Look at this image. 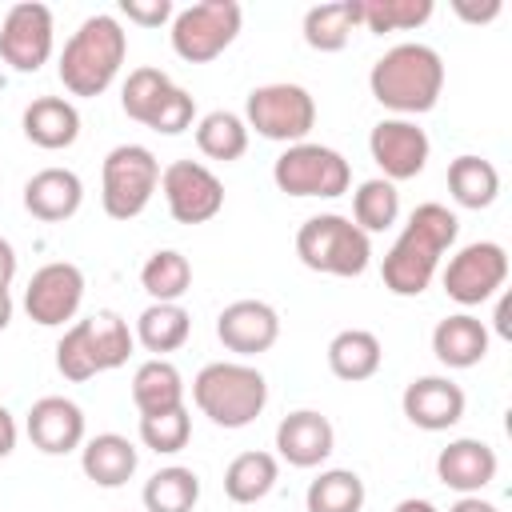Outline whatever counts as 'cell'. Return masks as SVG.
<instances>
[{
	"label": "cell",
	"instance_id": "1",
	"mask_svg": "<svg viewBox=\"0 0 512 512\" xmlns=\"http://www.w3.org/2000/svg\"><path fill=\"white\" fill-rule=\"evenodd\" d=\"M456 232H460L456 212H448L436 200L420 204L408 216L396 244L384 252V264H380L384 288L392 296H420L432 284V276L440 268V256L456 244Z\"/></svg>",
	"mask_w": 512,
	"mask_h": 512
},
{
	"label": "cell",
	"instance_id": "2",
	"mask_svg": "<svg viewBox=\"0 0 512 512\" xmlns=\"http://www.w3.org/2000/svg\"><path fill=\"white\" fill-rule=\"evenodd\" d=\"M368 88H372L376 104L400 112L404 120L432 112L444 92V60L428 44H412V40L396 44L372 64Z\"/></svg>",
	"mask_w": 512,
	"mask_h": 512
},
{
	"label": "cell",
	"instance_id": "3",
	"mask_svg": "<svg viewBox=\"0 0 512 512\" xmlns=\"http://www.w3.org/2000/svg\"><path fill=\"white\" fill-rule=\"evenodd\" d=\"M124 56H128V32L120 28L116 16L96 12L68 36L56 72L72 96H100L116 80Z\"/></svg>",
	"mask_w": 512,
	"mask_h": 512
},
{
	"label": "cell",
	"instance_id": "4",
	"mask_svg": "<svg viewBox=\"0 0 512 512\" xmlns=\"http://www.w3.org/2000/svg\"><path fill=\"white\" fill-rule=\"evenodd\" d=\"M192 400L216 428H248L268 404V380L252 364L216 360L196 372Z\"/></svg>",
	"mask_w": 512,
	"mask_h": 512
},
{
	"label": "cell",
	"instance_id": "5",
	"mask_svg": "<svg viewBox=\"0 0 512 512\" xmlns=\"http://www.w3.org/2000/svg\"><path fill=\"white\" fill-rule=\"evenodd\" d=\"M296 256L304 268L324 272V276H360L372 260V244H368V232L352 224V216L320 212L300 224Z\"/></svg>",
	"mask_w": 512,
	"mask_h": 512
},
{
	"label": "cell",
	"instance_id": "6",
	"mask_svg": "<svg viewBox=\"0 0 512 512\" xmlns=\"http://www.w3.org/2000/svg\"><path fill=\"white\" fill-rule=\"evenodd\" d=\"M160 188V160L144 144H116L100 168V204L112 220H136Z\"/></svg>",
	"mask_w": 512,
	"mask_h": 512
},
{
	"label": "cell",
	"instance_id": "7",
	"mask_svg": "<svg viewBox=\"0 0 512 512\" xmlns=\"http://www.w3.org/2000/svg\"><path fill=\"white\" fill-rule=\"evenodd\" d=\"M244 124L256 128V136L276 144H300L316 128V100L308 88L276 80L260 84L244 100Z\"/></svg>",
	"mask_w": 512,
	"mask_h": 512
},
{
	"label": "cell",
	"instance_id": "8",
	"mask_svg": "<svg viewBox=\"0 0 512 512\" xmlns=\"http://www.w3.org/2000/svg\"><path fill=\"white\" fill-rule=\"evenodd\" d=\"M244 24V8L236 0H200L188 4L172 16V52L188 64H208L216 60Z\"/></svg>",
	"mask_w": 512,
	"mask_h": 512
},
{
	"label": "cell",
	"instance_id": "9",
	"mask_svg": "<svg viewBox=\"0 0 512 512\" xmlns=\"http://www.w3.org/2000/svg\"><path fill=\"white\" fill-rule=\"evenodd\" d=\"M272 180H276V188L284 196H324V200H332V196L348 192L352 168L336 148L300 140V144H288L276 156Z\"/></svg>",
	"mask_w": 512,
	"mask_h": 512
},
{
	"label": "cell",
	"instance_id": "10",
	"mask_svg": "<svg viewBox=\"0 0 512 512\" xmlns=\"http://www.w3.org/2000/svg\"><path fill=\"white\" fill-rule=\"evenodd\" d=\"M160 192L176 224H204L224 208V184L200 160H172L160 172Z\"/></svg>",
	"mask_w": 512,
	"mask_h": 512
},
{
	"label": "cell",
	"instance_id": "11",
	"mask_svg": "<svg viewBox=\"0 0 512 512\" xmlns=\"http://www.w3.org/2000/svg\"><path fill=\"white\" fill-rule=\"evenodd\" d=\"M444 292L472 308V304H484L488 296H496L508 280V252L496 244V240H476V244H464L448 268H444Z\"/></svg>",
	"mask_w": 512,
	"mask_h": 512
},
{
	"label": "cell",
	"instance_id": "12",
	"mask_svg": "<svg viewBox=\"0 0 512 512\" xmlns=\"http://www.w3.org/2000/svg\"><path fill=\"white\" fill-rule=\"evenodd\" d=\"M80 300H84V272L68 260H52L36 268L24 288V312L40 328H60L64 320H72L80 312Z\"/></svg>",
	"mask_w": 512,
	"mask_h": 512
},
{
	"label": "cell",
	"instance_id": "13",
	"mask_svg": "<svg viewBox=\"0 0 512 512\" xmlns=\"http://www.w3.org/2000/svg\"><path fill=\"white\" fill-rule=\"evenodd\" d=\"M52 8L24 0L12 4L4 24H0V56L4 64H12L16 72H40V64H48L52 56Z\"/></svg>",
	"mask_w": 512,
	"mask_h": 512
},
{
	"label": "cell",
	"instance_id": "14",
	"mask_svg": "<svg viewBox=\"0 0 512 512\" xmlns=\"http://www.w3.org/2000/svg\"><path fill=\"white\" fill-rule=\"evenodd\" d=\"M368 152H372V160L380 164L384 180L396 184V180H412V176L424 172L432 144H428V136H424V128H420L416 120L388 116V120H380V124L368 132Z\"/></svg>",
	"mask_w": 512,
	"mask_h": 512
},
{
	"label": "cell",
	"instance_id": "15",
	"mask_svg": "<svg viewBox=\"0 0 512 512\" xmlns=\"http://www.w3.org/2000/svg\"><path fill=\"white\" fill-rule=\"evenodd\" d=\"M216 336L236 356H260L280 340V316L264 300H232L216 316Z\"/></svg>",
	"mask_w": 512,
	"mask_h": 512
},
{
	"label": "cell",
	"instance_id": "16",
	"mask_svg": "<svg viewBox=\"0 0 512 512\" xmlns=\"http://www.w3.org/2000/svg\"><path fill=\"white\" fill-rule=\"evenodd\" d=\"M332 448H336V428L316 408L288 412L276 424V452L292 468H316V464H324L332 456Z\"/></svg>",
	"mask_w": 512,
	"mask_h": 512
},
{
	"label": "cell",
	"instance_id": "17",
	"mask_svg": "<svg viewBox=\"0 0 512 512\" xmlns=\"http://www.w3.org/2000/svg\"><path fill=\"white\" fill-rule=\"evenodd\" d=\"M496 468H500L496 448L476 436H460L448 448H440V456H436L440 484L460 496H480V488H488L496 480Z\"/></svg>",
	"mask_w": 512,
	"mask_h": 512
},
{
	"label": "cell",
	"instance_id": "18",
	"mask_svg": "<svg viewBox=\"0 0 512 512\" xmlns=\"http://www.w3.org/2000/svg\"><path fill=\"white\" fill-rule=\"evenodd\" d=\"M28 440L44 456H64L84 444V412L68 396H40L28 408Z\"/></svg>",
	"mask_w": 512,
	"mask_h": 512
},
{
	"label": "cell",
	"instance_id": "19",
	"mask_svg": "<svg viewBox=\"0 0 512 512\" xmlns=\"http://www.w3.org/2000/svg\"><path fill=\"white\" fill-rule=\"evenodd\" d=\"M404 416L424 432H444L464 416V388L448 376H416L404 388Z\"/></svg>",
	"mask_w": 512,
	"mask_h": 512
},
{
	"label": "cell",
	"instance_id": "20",
	"mask_svg": "<svg viewBox=\"0 0 512 512\" xmlns=\"http://www.w3.org/2000/svg\"><path fill=\"white\" fill-rule=\"evenodd\" d=\"M80 204H84V184L72 168H40L24 184V208L44 224H60L76 216Z\"/></svg>",
	"mask_w": 512,
	"mask_h": 512
},
{
	"label": "cell",
	"instance_id": "21",
	"mask_svg": "<svg viewBox=\"0 0 512 512\" xmlns=\"http://www.w3.org/2000/svg\"><path fill=\"white\" fill-rule=\"evenodd\" d=\"M24 136L44 148V152H60V148H72L76 136H80V112L72 100L64 96H36L28 108H24Z\"/></svg>",
	"mask_w": 512,
	"mask_h": 512
},
{
	"label": "cell",
	"instance_id": "22",
	"mask_svg": "<svg viewBox=\"0 0 512 512\" xmlns=\"http://www.w3.org/2000/svg\"><path fill=\"white\" fill-rule=\"evenodd\" d=\"M136 464H140V456H136L132 440L120 436V432H100V436H92V440L80 444V468L100 488L128 484L132 472H136Z\"/></svg>",
	"mask_w": 512,
	"mask_h": 512
},
{
	"label": "cell",
	"instance_id": "23",
	"mask_svg": "<svg viewBox=\"0 0 512 512\" xmlns=\"http://www.w3.org/2000/svg\"><path fill=\"white\" fill-rule=\"evenodd\" d=\"M432 352L444 368H472L488 356V328L484 320L468 316V312H456V316H444L436 328H432Z\"/></svg>",
	"mask_w": 512,
	"mask_h": 512
},
{
	"label": "cell",
	"instance_id": "24",
	"mask_svg": "<svg viewBox=\"0 0 512 512\" xmlns=\"http://www.w3.org/2000/svg\"><path fill=\"white\" fill-rule=\"evenodd\" d=\"M132 404L140 416H160V412H172L184 404V376L172 360L164 356H152L136 368L132 376Z\"/></svg>",
	"mask_w": 512,
	"mask_h": 512
},
{
	"label": "cell",
	"instance_id": "25",
	"mask_svg": "<svg viewBox=\"0 0 512 512\" xmlns=\"http://www.w3.org/2000/svg\"><path fill=\"white\" fill-rule=\"evenodd\" d=\"M380 360H384V348H380L376 332H368V328H344L328 344V368H332V376H340L348 384L376 376Z\"/></svg>",
	"mask_w": 512,
	"mask_h": 512
},
{
	"label": "cell",
	"instance_id": "26",
	"mask_svg": "<svg viewBox=\"0 0 512 512\" xmlns=\"http://www.w3.org/2000/svg\"><path fill=\"white\" fill-rule=\"evenodd\" d=\"M280 480V460L272 452H240L224 468V496L232 504H256L264 500Z\"/></svg>",
	"mask_w": 512,
	"mask_h": 512
},
{
	"label": "cell",
	"instance_id": "27",
	"mask_svg": "<svg viewBox=\"0 0 512 512\" xmlns=\"http://www.w3.org/2000/svg\"><path fill=\"white\" fill-rule=\"evenodd\" d=\"M356 24H360V0L316 4L304 12V44L316 52H340Z\"/></svg>",
	"mask_w": 512,
	"mask_h": 512
},
{
	"label": "cell",
	"instance_id": "28",
	"mask_svg": "<svg viewBox=\"0 0 512 512\" xmlns=\"http://www.w3.org/2000/svg\"><path fill=\"white\" fill-rule=\"evenodd\" d=\"M448 192H452V200L460 204V208H488L492 200H496V192H500V172H496V164L492 160H484V156H456L452 164H448Z\"/></svg>",
	"mask_w": 512,
	"mask_h": 512
},
{
	"label": "cell",
	"instance_id": "29",
	"mask_svg": "<svg viewBox=\"0 0 512 512\" xmlns=\"http://www.w3.org/2000/svg\"><path fill=\"white\" fill-rule=\"evenodd\" d=\"M140 288L152 296V304H180V296L192 288V264L176 248H160L140 268Z\"/></svg>",
	"mask_w": 512,
	"mask_h": 512
},
{
	"label": "cell",
	"instance_id": "30",
	"mask_svg": "<svg viewBox=\"0 0 512 512\" xmlns=\"http://www.w3.org/2000/svg\"><path fill=\"white\" fill-rule=\"evenodd\" d=\"M200 500V476L184 464H168L144 484V512H192Z\"/></svg>",
	"mask_w": 512,
	"mask_h": 512
},
{
	"label": "cell",
	"instance_id": "31",
	"mask_svg": "<svg viewBox=\"0 0 512 512\" xmlns=\"http://www.w3.org/2000/svg\"><path fill=\"white\" fill-rule=\"evenodd\" d=\"M188 332H192L188 308H180V304H148V308L140 312L132 336H136L148 352L164 356V352H176V348L188 340Z\"/></svg>",
	"mask_w": 512,
	"mask_h": 512
},
{
	"label": "cell",
	"instance_id": "32",
	"mask_svg": "<svg viewBox=\"0 0 512 512\" xmlns=\"http://www.w3.org/2000/svg\"><path fill=\"white\" fill-rule=\"evenodd\" d=\"M196 148L208 156V160H240L248 152V124L244 116L228 112V108H216L208 116H200L196 124Z\"/></svg>",
	"mask_w": 512,
	"mask_h": 512
},
{
	"label": "cell",
	"instance_id": "33",
	"mask_svg": "<svg viewBox=\"0 0 512 512\" xmlns=\"http://www.w3.org/2000/svg\"><path fill=\"white\" fill-rule=\"evenodd\" d=\"M308 512H360L364 508V480L352 468L320 472L304 492Z\"/></svg>",
	"mask_w": 512,
	"mask_h": 512
},
{
	"label": "cell",
	"instance_id": "34",
	"mask_svg": "<svg viewBox=\"0 0 512 512\" xmlns=\"http://www.w3.org/2000/svg\"><path fill=\"white\" fill-rule=\"evenodd\" d=\"M84 328H88V344H92V356H96L100 372H112V368L128 364L136 336H132L128 320L120 312H96V316L84 320Z\"/></svg>",
	"mask_w": 512,
	"mask_h": 512
},
{
	"label": "cell",
	"instance_id": "35",
	"mask_svg": "<svg viewBox=\"0 0 512 512\" xmlns=\"http://www.w3.org/2000/svg\"><path fill=\"white\" fill-rule=\"evenodd\" d=\"M396 216H400V192L392 180L376 176L352 192V224L360 232H384L396 224Z\"/></svg>",
	"mask_w": 512,
	"mask_h": 512
},
{
	"label": "cell",
	"instance_id": "36",
	"mask_svg": "<svg viewBox=\"0 0 512 512\" xmlns=\"http://www.w3.org/2000/svg\"><path fill=\"white\" fill-rule=\"evenodd\" d=\"M172 88L176 84L168 80V72H160V68H132L128 80H124V88H120V108L132 120L152 124V116L160 112V104L168 100Z\"/></svg>",
	"mask_w": 512,
	"mask_h": 512
},
{
	"label": "cell",
	"instance_id": "37",
	"mask_svg": "<svg viewBox=\"0 0 512 512\" xmlns=\"http://www.w3.org/2000/svg\"><path fill=\"white\" fill-rule=\"evenodd\" d=\"M432 16V0H360V24L368 32H412Z\"/></svg>",
	"mask_w": 512,
	"mask_h": 512
},
{
	"label": "cell",
	"instance_id": "38",
	"mask_svg": "<svg viewBox=\"0 0 512 512\" xmlns=\"http://www.w3.org/2000/svg\"><path fill=\"white\" fill-rule=\"evenodd\" d=\"M140 440H144V448L164 452V456L188 448V440H192V416H188V408L180 404V408L160 412V416H140Z\"/></svg>",
	"mask_w": 512,
	"mask_h": 512
},
{
	"label": "cell",
	"instance_id": "39",
	"mask_svg": "<svg viewBox=\"0 0 512 512\" xmlns=\"http://www.w3.org/2000/svg\"><path fill=\"white\" fill-rule=\"evenodd\" d=\"M56 368L64 380H92L100 368H96V356H92V344H88V328L84 320H76L72 328H64V336L56 340Z\"/></svg>",
	"mask_w": 512,
	"mask_h": 512
},
{
	"label": "cell",
	"instance_id": "40",
	"mask_svg": "<svg viewBox=\"0 0 512 512\" xmlns=\"http://www.w3.org/2000/svg\"><path fill=\"white\" fill-rule=\"evenodd\" d=\"M192 120H196V100H192L184 88H172L148 128H152V132H164V136H180L184 128H192Z\"/></svg>",
	"mask_w": 512,
	"mask_h": 512
},
{
	"label": "cell",
	"instance_id": "41",
	"mask_svg": "<svg viewBox=\"0 0 512 512\" xmlns=\"http://www.w3.org/2000/svg\"><path fill=\"white\" fill-rule=\"evenodd\" d=\"M120 16H128L140 28H160L164 20L176 16L172 0H120Z\"/></svg>",
	"mask_w": 512,
	"mask_h": 512
},
{
	"label": "cell",
	"instance_id": "42",
	"mask_svg": "<svg viewBox=\"0 0 512 512\" xmlns=\"http://www.w3.org/2000/svg\"><path fill=\"white\" fill-rule=\"evenodd\" d=\"M452 8H456V16H460V20H468V24H488V20H496V16H500V0H484V4L456 0Z\"/></svg>",
	"mask_w": 512,
	"mask_h": 512
},
{
	"label": "cell",
	"instance_id": "43",
	"mask_svg": "<svg viewBox=\"0 0 512 512\" xmlns=\"http://www.w3.org/2000/svg\"><path fill=\"white\" fill-rule=\"evenodd\" d=\"M12 448H16V420H12V412L0 404V460L12 456Z\"/></svg>",
	"mask_w": 512,
	"mask_h": 512
},
{
	"label": "cell",
	"instance_id": "44",
	"mask_svg": "<svg viewBox=\"0 0 512 512\" xmlns=\"http://www.w3.org/2000/svg\"><path fill=\"white\" fill-rule=\"evenodd\" d=\"M12 276H16V248L0 236V288H8Z\"/></svg>",
	"mask_w": 512,
	"mask_h": 512
},
{
	"label": "cell",
	"instance_id": "45",
	"mask_svg": "<svg viewBox=\"0 0 512 512\" xmlns=\"http://www.w3.org/2000/svg\"><path fill=\"white\" fill-rule=\"evenodd\" d=\"M448 512H500V508H496L492 500H480V496H460Z\"/></svg>",
	"mask_w": 512,
	"mask_h": 512
},
{
	"label": "cell",
	"instance_id": "46",
	"mask_svg": "<svg viewBox=\"0 0 512 512\" xmlns=\"http://www.w3.org/2000/svg\"><path fill=\"white\" fill-rule=\"evenodd\" d=\"M508 316H512V300H508V296H500V304H496V332H500L504 340L512 336V320H508Z\"/></svg>",
	"mask_w": 512,
	"mask_h": 512
},
{
	"label": "cell",
	"instance_id": "47",
	"mask_svg": "<svg viewBox=\"0 0 512 512\" xmlns=\"http://www.w3.org/2000/svg\"><path fill=\"white\" fill-rule=\"evenodd\" d=\"M392 512H436V504H432V500H420V496H408V500H400Z\"/></svg>",
	"mask_w": 512,
	"mask_h": 512
},
{
	"label": "cell",
	"instance_id": "48",
	"mask_svg": "<svg viewBox=\"0 0 512 512\" xmlns=\"http://www.w3.org/2000/svg\"><path fill=\"white\" fill-rule=\"evenodd\" d=\"M8 320H12V296H8V288H0V332L8 328Z\"/></svg>",
	"mask_w": 512,
	"mask_h": 512
}]
</instances>
